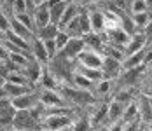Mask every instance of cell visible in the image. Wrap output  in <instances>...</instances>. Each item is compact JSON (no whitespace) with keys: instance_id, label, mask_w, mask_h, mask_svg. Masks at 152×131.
<instances>
[{"instance_id":"1","label":"cell","mask_w":152,"mask_h":131,"mask_svg":"<svg viewBox=\"0 0 152 131\" xmlns=\"http://www.w3.org/2000/svg\"><path fill=\"white\" fill-rule=\"evenodd\" d=\"M70 114H53L40 119V131H63L72 126Z\"/></svg>"},{"instance_id":"2","label":"cell","mask_w":152,"mask_h":131,"mask_svg":"<svg viewBox=\"0 0 152 131\" xmlns=\"http://www.w3.org/2000/svg\"><path fill=\"white\" fill-rule=\"evenodd\" d=\"M61 93V96L68 102H74V103H79V105H93L96 103V98L93 96L91 91H84V89H79V87L72 86H61L58 89Z\"/></svg>"},{"instance_id":"3","label":"cell","mask_w":152,"mask_h":131,"mask_svg":"<svg viewBox=\"0 0 152 131\" xmlns=\"http://www.w3.org/2000/svg\"><path fill=\"white\" fill-rule=\"evenodd\" d=\"M11 128H18V130L25 131H40V122L31 116L30 110H16Z\"/></svg>"},{"instance_id":"4","label":"cell","mask_w":152,"mask_h":131,"mask_svg":"<svg viewBox=\"0 0 152 131\" xmlns=\"http://www.w3.org/2000/svg\"><path fill=\"white\" fill-rule=\"evenodd\" d=\"M39 102L44 107H65V105H68L58 89H47V87H42L39 91Z\"/></svg>"},{"instance_id":"5","label":"cell","mask_w":152,"mask_h":131,"mask_svg":"<svg viewBox=\"0 0 152 131\" xmlns=\"http://www.w3.org/2000/svg\"><path fill=\"white\" fill-rule=\"evenodd\" d=\"M84 49H86V44H84L82 37H70V40L66 42V45L61 49L58 54L66 59H75Z\"/></svg>"},{"instance_id":"6","label":"cell","mask_w":152,"mask_h":131,"mask_svg":"<svg viewBox=\"0 0 152 131\" xmlns=\"http://www.w3.org/2000/svg\"><path fill=\"white\" fill-rule=\"evenodd\" d=\"M79 65L82 67H88V68H102V61H103V54L98 53V51H93V49H84L79 56H77Z\"/></svg>"},{"instance_id":"7","label":"cell","mask_w":152,"mask_h":131,"mask_svg":"<svg viewBox=\"0 0 152 131\" xmlns=\"http://www.w3.org/2000/svg\"><path fill=\"white\" fill-rule=\"evenodd\" d=\"M12 105H14L16 110H30L33 108L35 105H39V91H30V93H26V94H21V96H18V98H12L11 100Z\"/></svg>"},{"instance_id":"8","label":"cell","mask_w":152,"mask_h":131,"mask_svg":"<svg viewBox=\"0 0 152 131\" xmlns=\"http://www.w3.org/2000/svg\"><path fill=\"white\" fill-rule=\"evenodd\" d=\"M145 45H147V37L143 35L142 30H138V31L129 35V40H128L126 47H124V56H129L133 53H138V51L145 49Z\"/></svg>"},{"instance_id":"9","label":"cell","mask_w":152,"mask_h":131,"mask_svg":"<svg viewBox=\"0 0 152 131\" xmlns=\"http://www.w3.org/2000/svg\"><path fill=\"white\" fill-rule=\"evenodd\" d=\"M31 16H33V23H35V31L39 28H44L46 25L51 23V16H49V4L44 2L40 5H35L33 11H31Z\"/></svg>"},{"instance_id":"10","label":"cell","mask_w":152,"mask_h":131,"mask_svg":"<svg viewBox=\"0 0 152 131\" xmlns=\"http://www.w3.org/2000/svg\"><path fill=\"white\" fill-rule=\"evenodd\" d=\"M21 72L25 73V77L28 79V82L35 86V84L40 81V77H42V72H44V70H42V63H39L37 59L30 58L28 59V63L23 67Z\"/></svg>"},{"instance_id":"11","label":"cell","mask_w":152,"mask_h":131,"mask_svg":"<svg viewBox=\"0 0 152 131\" xmlns=\"http://www.w3.org/2000/svg\"><path fill=\"white\" fill-rule=\"evenodd\" d=\"M102 72H103V77L107 79H117L122 73V63L117 61L114 58H108V56H103V61H102Z\"/></svg>"},{"instance_id":"12","label":"cell","mask_w":152,"mask_h":131,"mask_svg":"<svg viewBox=\"0 0 152 131\" xmlns=\"http://www.w3.org/2000/svg\"><path fill=\"white\" fill-rule=\"evenodd\" d=\"M30 53H31V58L37 59L39 63H42V65L49 63V58H47V53H46V47H44V40L42 39L33 37V40L30 44Z\"/></svg>"},{"instance_id":"13","label":"cell","mask_w":152,"mask_h":131,"mask_svg":"<svg viewBox=\"0 0 152 131\" xmlns=\"http://www.w3.org/2000/svg\"><path fill=\"white\" fill-rule=\"evenodd\" d=\"M82 39H84V44H86L88 49H93V51L102 53V47H103V44H105V37H103V33L89 31V33L82 35Z\"/></svg>"},{"instance_id":"14","label":"cell","mask_w":152,"mask_h":131,"mask_svg":"<svg viewBox=\"0 0 152 131\" xmlns=\"http://www.w3.org/2000/svg\"><path fill=\"white\" fill-rule=\"evenodd\" d=\"M4 87H5L7 96H9L11 100L21 96V94H26V93H30V91L35 89V86H31V84H12V82H5Z\"/></svg>"},{"instance_id":"15","label":"cell","mask_w":152,"mask_h":131,"mask_svg":"<svg viewBox=\"0 0 152 131\" xmlns=\"http://www.w3.org/2000/svg\"><path fill=\"white\" fill-rule=\"evenodd\" d=\"M47 4H49V16H51V23L58 26V25H60L61 16H63V12H65L66 5H68V2H61V0H58V2H47Z\"/></svg>"},{"instance_id":"16","label":"cell","mask_w":152,"mask_h":131,"mask_svg":"<svg viewBox=\"0 0 152 131\" xmlns=\"http://www.w3.org/2000/svg\"><path fill=\"white\" fill-rule=\"evenodd\" d=\"M89 23H91V31L103 33L105 31V14H103V11H91L89 12Z\"/></svg>"},{"instance_id":"17","label":"cell","mask_w":152,"mask_h":131,"mask_svg":"<svg viewBox=\"0 0 152 131\" xmlns=\"http://www.w3.org/2000/svg\"><path fill=\"white\" fill-rule=\"evenodd\" d=\"M143 56H145V49L138 51V53H133L129 56L122 59V70H129V68H138L143 65Z\"/></svg>"},{"instance_id":"18","label":"cell","mask_w":152,"mask_h":131,"mask_svg":"<svg viewBox=\"0 0 152 131\" xmlns=\"http://www.w3.org/2000/svg\"><path fill=\"white\" fill-rule=\"evenodd\" d=\"M7 42H11L12 45L16 47H19L21 51H30V40H26V39H23V37H19V35H16L14 31H11V30H7L5 31V37H4Z\"/></svg>"},{"instance_id":"19","label":"cell","mask_w":152,"mask_h":131,"mask_svg":"<svg viewBox=\"0 0 152 131\" xmlns=\"http://www.w3.org/2000/svg\"><path fill=\"white\" fill-rule=\"evenodd\" d=\"M124 103L121 102H110L108 103V108H107V119L108 121H112V122H115V121H119L122 117V112H124Z\"/></svg>"},{"instance_id":"20","label":"cell","mask_w":152,"mask_h":131,"mask_svg":"<svg viewBox=\"0 0 152 131\" xmlns=\"http://www.w3.org/2000/svg\"><path fill=\"white\" fill-rule=\"evenodd\" d=\"M72 81H74V86L79 87V89H84V91H94V82H93L91 79H88L86 75H82V73L79 72H74L72 73Z\"/></svg>"},{"instance_id":"21","label":"cell","mask_w":152,"mask_h":131,"mask_svg":"<svg viewBox=\"0 0 152 131\" xmlns=\"http://www.w3.org/2000/svg\"><path fill=\"white\" fill-rule=\"evenodd\" d=\"M79 12H80V9H79V5H77L75 2H70L68 5H66V9H65V12H63V16H61L60 19V25H58V28H63L66 23H70L75 16H79Z\"/></svg>"},{"instance_id":"22","label":"cell","mask_w":152,"mask_h":131,"mask_svg":"<svg viewBox=\"0 0 152 131\" xmlns=\"http://www.w3.org/2000/svg\"><path fill=\"white\" fill-rule=\"evenodd\" d=\"M11 31H14L16 35H19V37H23V39H26V40H33V37H35V33H33V31H31V30H28L26 28V26H25V25H21V23H19V21H18V19H11Z\"/></svg>"},{"instance_id":"23","label":"cell","mask_w":152,"mask_h":131,"mask_svg":"<svg viewBox=\"0 0 152 131\" xmlns=\"http://www.w3.org/2000/svg\"><path fill=\"white\" fill-rule=\"evenodd\" d=\"M122 122H133V121H138V105L137 102H129L126 107H124V112H122Z\"/></svg>"},{"instance_id":"24","label":"cell","mask_w":152,"mask_h":131,"mask_svg":"<svg viewBox=\"0 0 152 131\" xmlns=\"http://www.w3.org/2000/svg\"><path fill=\"white\" fill-rule=\"evenodd\" d=\"M75 72L82 73V75H86L88 79H91L93 82H98L100 79H103V72H102V68H88V67H82V65H79Z\"/></svg>"},{"instance_id":"25","label":"cell","mask_w":152,"mask_h":131,"mask_svg":"<svg viewBox=\"0 0 152 131\" xmlns=\"http://www.w3.org/2000/svg\"><path fill=\"white\" fill-rule=\"evenodd\" d=\"M58 26L56 25H53V23H49L46 25L44 28H39L35 31V37H39V39H42V40H47V39H54L56 37V33H58Z\"/></svg>"},{"instance_id":"26","label":"cell","mask_w":152,"mask_h":131,"mask_svg":"<svg viewBox=\"0 0 152 131\" xmlns=\"http://www.w3.org/2000/svg\"><path fill=\"white\" fill-rule=\"evenodd\" d=\"M110 89H112V79H100L98 82H94V93L96 94H100V96H103V94H108L110 93Z\"/></svg>"},{"instance_id":"27","label":"cell","mask_w":152,"mask_h":131,"mask_svg":"<svg viewBox=\"0 0 152 131\" xmlns=\"http://www.w3.org/2000/svg\"><path fill=\"white\" fill-rule=\"evenodd\" d=\"M131 19H133V23H135L137 30H143V26L151 21L152 18H151V14H149V11H145V12H137V14H131Z\"/></svg>"},{"instance_id":"28","label":"cell","mask_w":152,"mask_h":131,"mask_svg":"<svg viewBox=\"0 0 152 131\" xmlns=\"http://www.w3.org/2000/svg\"><path fill=\"white\" fill-rule=\"evenodd\" d=\"M129 11H131V14L145 12V11H149V2L147 0H131L129 2Z\"/></svg>"},{"instance_id":"29","label":"cell","mask_w":152,"mask_h":131,"mask_svg":"<svg viewBox=\"0 0 152 131\" xmlns=\"http://www.w3.org/2000/svg\"><path fill=\"white\" fill-rule=\"evenodd\" d=\"M16 19L21 23V25H25L28 30H31L33 33H35V23H33V16L31 12H23V14H16Z\"/></svg>"},{"instance_id":"30","label":"cell","mask_w":152,"mask_h":131,"mask_svg":"<svg viewBox=\"0 0 152 131\" xmlns=\"http://www.w3.org/2000/svg\"><path fill=\"white\" fill-rule=\"evenodd\" d=\"M89 130H91V121L84 119V117L74 121L72 126H70V131H89Z\"/></svg>"},{"instance_id":"31","label":"cell","mask_w":152,"mask_h":131,"mask_svg":"<svg viewBox=\"0 0 152 131\" xmlns=\"http://www.w3.org/2000/svg\"><path fill=\"white\" fill-rule=\"evenodd\" d=\"M79 23H80L82 35H86V33L91 31V23H89V12L88 11H80L79 12Z\"/></svg>"},{"instance_id":"32","label":"cell","mask_w":152,"mask_h":131,"mask_svg":"<svg viewBox=\"0 0 152 131\" xmlns=\"http://www.w3.org/2000/svg\"><path fill=\"white\" fill-rule=\"evenodd\" d=\"M31 7L30 4H28V0H14V4H12V12L14 14H23V12H28ZM33 11V9H31Z\"/></svg>"},{"instance_id":"33","label":"cell","mask_w":152,"mask_h":131,"mask_svg":"<svg viewBox=\"0 0 152 131\" xmlns=\"http://www.w3.org/2000/svg\"><path fill=\"white\" fill-rule=\"evenodd\" d=\"M44 47H46V53H47V58H49V61H51V59H54L56 56H58V47H56L54 39H47V40H44Z\"/></svg>"},{"instance_id":"34","label":"cell","mask_w":152,"mask_h":131,"mask_svg":"<svg viewBox=\"0 0 152 131\" xmlns=\"http://www.w3.org/2000/svg\"><path fill=\"white\" fill-rule=\"evenodd\" d=\"M68 40H70L68 33H66V31H63V30H58V33H56V37H54V42H56V47H58V53H60L61 49L66 45Z\"/></svg>"},{"instance_id":"35","label":"cell","mask_w":152,"mask_h":131,"mask_svg":"<svg viewBox=\"0 0 152 131\" xmlns=\"http://www.w3.org/2000/svg\"><path fill=\"white\" fill-rule=\"evenodd\" d=\"M115 102H121L124 105H128L129 102H133V94H131V91L129 89H121L117 94H115V98H114Z\"/></svg>"},{"instance_id":"36","label":"cell","mask_w":152,"mask_h":131,"mask_svg":"<svg viewBox=\"0 0 152 131\" xmlns=\"http://www.w3.org/2000/svg\"><path fill=\"white\" fill-rule=\"evenodd\" d=\"M9 28H11V19L7 18V14L4 11H0V30L2 31H7Z\"/></svg>"},{"instance_id":"37","label":"cell","mask_w":152,"mask_h":131,"mask_svg":"<svg viewBox=\"0 0 152 131\" xmlns=\"http://www.w3.org/2000/svg\"><path fill=\"white\" fill-rule=\"evenodd\" d=\"M122 128H124V124L119 122V121H115V122H112V126L108 128V131H122Z\"/></svg>"},{"instance_id":"38","label":"cell","mask_w":152,"mask_h":131,"mask_svg":"<svg viewBox=\"0 0 152 131\" xmlns=\"http://www.w3.org/2000/svg\"><path fill=\"white\" fill-rule=\"evenodd\" d=\"M9 96H7V91H5V87H4V84L0 86V100H7ZM11 100V98H9Z\"/></svg>"},{"instance_id":"39","label":"cell","mask_w":152,"mask_h":131,"mask_svg":"<svg viewBox=\"0 0 152 131\" xmlns=\"http://www.w3.org/2000/svg\"><path fill=\"white\" fill-rule=\"evenodd\" d=\"M44 2H46V0H30V4L33 5V7H35V5H40V4H44Z\"/></svg>"},{"instance_id":"40","label":"cell","mask_w":152,"mask_h":131,"mask_svg":"<svg viewBox=\"0 0 152 131\" xmlns=\"http://www.w3.org/2000/svg\"><path fill=\"white\" fill-rule=\"evenodd\" d=\"M2 84H5V77H4V75L0 73V86H2Z\"/></svg>"},{"instance_id":"41","label":"cell","mask_w":152,"mask_h":131,"mask_svg":"<svg viewBox=\"0 0 152 131\" xmlns=\"http://www.w3.org/2000/svg\"><path fill=\"white\" fill-rule=\"evenodd\" d=\"M137 131H147V128H143V126L140 124V126H138V130H137Z\"/></svg>"},{"instance_id":"42","label":"cell","mask_w":152,"mask_h":131,"mask_svg":"<svg viewBox=\"0 0 152 131\" xmlns=\"http://www.w3.org/2000/svg\"><path fill=\"white\" fill-rule=\"evenodd\" d=\"M84 2V0H82ZM86 2H89V4H96V2H100V0H86Z\"/></svg>"},{"instance_id":"43","label":"cell","mask_w":152,"mask_h":131,"mask_svg":"<svg viewBox=\"0 0 152 131\" xmlns=\"http://www.w3.org/2000/svg\"><path fill=\"white\" fill-rule=\"evenodd\" d=\"M4 37H5V31H2V30H0V39H4Z\"/></svg>"},{"instance_id":"44","label":"cell","mask_w":152,"mask_h":131,"mask_svg":"<svg viewBox=\"0 0 152 131\" xmlns=\"http://www.w3.org/2000/svg\"><path fill=\"white\" fill-rule=\"evenodd\" d=\"M9 131H25V130H18V128H11Z\"/></svg>"},{"instance_id":"45","label":"cell","mask_w":152,"mask_h":131,"mask_svg":"<svg viewBox=\"0 0 152 131\" xmlns=\"http://www.w3.org/2000/svg\"><path fill=\"white\" fill-rule=\"evenodd\" d=\"M129 2H131V0H126V4H129Z\"/></svg>"}]
</instances>
